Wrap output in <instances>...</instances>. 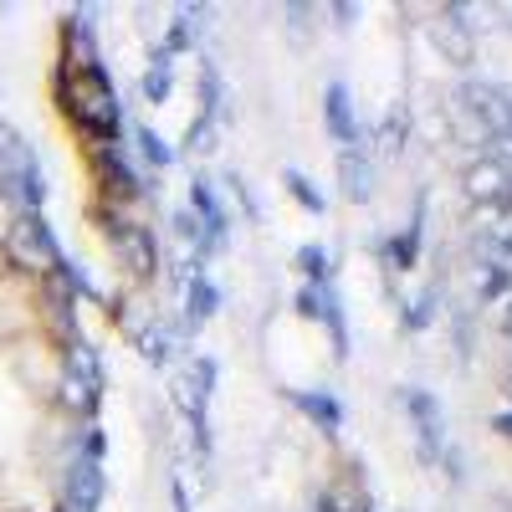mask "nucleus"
Returning <instances> with one entry per match:
<instances>
[{
	"label": "nucleus",
	"mask_w": 512,
	"mask_h": 512,
	"mask_svg": "<svg viewBox=\"0 0 512 512\" xmlns=\"http://www.w3.org/2000/svg\"><path fill=\"white\" fill-rule=\"evenodd\" d=\"M57 98H62L67 118H72L88 139H113V134H118L123 108H118V93H113V82L103 77V67L67 72V77L57 82Z\"/></svg>",
	"instance_id": "nucleus-1"
},
{
	"label": "nucleus",
	"mask_w": 512,
	"mask_h": 512,
	"mask_svg": "<svg viewBox=\"0 0 512 512\" xmlns=\"http://www.w3.org/2000/svg\"><path fill=\"white\" fill-rule=\"evenodd\" d=\"M0 256H6V267H16L21 277H36V282H52L62 272V251L52 241V231L41 226V216L31 210H16L0 231Z\"/></svg>",
	"instance_id": "nucleus-2"
},
{
	"label": "nucleus",
	"mask_w": 512,
	"mask_h": 512,
	"mask_svg": "<svg viewBox=\"0 0 512 512\" xmlns=\"http://www.w3.org/2000/svg\"><path fill=\"white\" fill-rule=\"evenodd\" d=\"M108 246H113V262H118L128 277H134V282H149V277H154V267H159V246H154L149 226H139V221H118L113 236H108Z\"/></svg>",
	"instance_id": "nucleus-3"
},
{
	"label": "nucleus",
	"mask_w": 512,
	"mask_h": 512,
	"mask_svg": "<svg viewBox=\"0 0 512 512\" xmlns=\"http://www.w3.org/2000/svg\"><path fill=\"white\" fill-rule=\"evenodd\" d=\"M466 195H472L477 205H502V195H507V164H497V159L472 164V169H466Z\"/></svg>",
	"instance_id": "nucleus-4"
},
{
	"label": "nucleus",
	"mask_w": 512,
	"mask_h": 512,
	"mask_svg": "<svg viewBox=\"0 0 512 512\" xmlns=\"http://www.w3.org/2000/svg\"><path fill=\"white\" fill-rule=\"evenodd\" d=\"M328 118H333V128H338V139H349V134H354V118H349V98H344V88H328Z\"/></svg>",
	"instance_id": "nucleus-5"
},
{
	"label": "nucleus",
	"mask_w": 512,
	"mask_h": 512,
	"mask_svg": "<svg viewBox=\"0 0 512 512\" xmlns=\"http://www.w3.org/2000/svg\"><path fill=\"white\" fill-rule=\"evenodd\" d=\"M297 405H303L308 415H318L323 425H333V420H338V405H333V400H323V395H303V400H297Z\"/></svg>",
	"instance_id": "nucleus-6"
},
{
	"label": "nucleus",
	"mask_w": 512,
	"mask_h": 512,
	"mask_svg": "<svg viewBox=\"0 0 512 512\" xmlns=\"http://www.w3.org/2000/svg\"><path fill=\"white\" fill-rule=\"evenodd\" d=\"M195 313H216V287L195 282Z\"/></svg>",
	"instance_id": "nucleus-7"
}]
</instances>
